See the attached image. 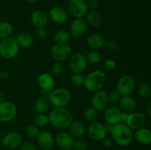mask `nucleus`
Instances as JSON below:
<instances>
[{
    "instance_id": "obj_36",
    "label": "nucleus",
    "mask_w": 151,
    "mask_h": 150,
    "mask_svg": "<svg viewBox=\"0 0 151 150\" xmlns=\"http://www.w3.org/2000/svg\"><path fill=\"white\" fill-rule=\"evenodd\" d=\"M25 132H26L27 136H29V138H36L41 131H40L39 127L35 124H29L27 126Z\"/></svg>"
},
{
    "instance_id": "obj_9",
    "label": "nucleus",
    "mask_w": 151,
    "mask_h": 150,
    "mask_svg": "<svg viewBox=\"0 0 151 150\" xmlns=\"http://www.w3.org/2000/svg\"><path fill=\"white\" fill-rule=\"evenodd\" d=\"M72 48L68 44H55L51 50V55L56 62H62L67 60L71 55Z\"/></svg>"
},
{
    "instance_id": "obj_21",
    "label": "nucleus",
    "mask_w": 151,
    "mask_h": 150,
    "mask_svg": "<svg viewBox=\"0 0 151 150\" xmlns=\"http://www.w3.org/2000/svg\"><path fill=\"white\" fill-rule=\"evenodd\" d=\"M31 23L35 27H45L49 21V16L41 10H35L31 13Z\"/></svg>"
},
{
    "instance_id": "obj_22",
    "label": "nucleus",
    "mask_w": 151,
    "mask_h": 150,
    "mask_svg": "<svg viewBox=\"0 0 151 150\" xmlns=\"http://www.w3.org/2000/svg\"><path fill=\"white\" fill-rule=\"evenodd\" d=\"M120 110L128 113L134 112L137 108V102L132 96H122L119 104Z\"/></svg>"
},
{
    "instance_id": "obj_12",
    "label": "nucleus",
    "mask_w": 151,
    "mask_h": 150,
    "mask_svg": "<svg viewBox=\"0 0 151 150\" xmlns=\"http://www.w3.org/2000/svg\"><path fill=\"white\" fill-rule=\"evenodd\" d=\"M88 135L94 141H101L108 135L105 124L100 122H92L87 129Z\"/></svg>"
},
{
    "instance_id": "obj_53",
    "label": "nucleus",
    "mask_w": 151,
    "mask_h": 150,
    "mask_svg": "<svg viewBox=\"0 0 151 150\" xmlns=\"http://www.w3.org/2000/svg\"><path fill=\"white\" fill-rule=\"evenodd\" d=\"M69 150H76V149H69Z\"/></svg>"
},
{
    "instance_id": "obj_37",
    "label": "nucleus",
    "mask_w": 151,
    "mask_h": 150,
    "mask_svg": "<svg viewBox=\"0 0 151 150\" xmlns=\"http://www.w3.org/2000/svg\"><path fill=\"white\" fill-rule=\"evenodd\" d=\"M97 111L92 107H88L84 112V119L86 121L90 122H92L97 119Z\"/></svg>"
},
{
    "instance_id": "obj_32",
    "label": "nucleus",
    "mask_w": 151,
    "mask_h": 150,
    "mask_svg": "<svg viewBox=\"0 0 151 150\" xmlns=\"http://www.w3.org/2000/svg\"><path fill=\"white\" fill-rule=\"evenodd\" d=\"M151 95L150 85L147 82L141 84L138 89V96L142 99H148Z\"/></svg>"
},
{
    "instance_id": "obj_48",
    "label": "nucleus",
    "mask_w": 151,
    "mask_h": 150,
    "mask_svg": "<svg viewBox=\"0 0 151 150\" xmlns=\"http://www.w3.org/2000/svg\"><path fill=\"white\" fill-rule=\"evenodd\" d=\"M112 126H113V125L109 124H106L105 125V127H106V131H107L108 133L111 132V130Z\"/></svg>"
},
{
    "instance_id": "obj_14",
    "label": "nucleus",
    "mask_w": 151,
    "mask_h": 150,
    "mask_svg": "<svg viewBox=\"0 0 151 150\" xmlns=\"http://www.w3.org/2000/svg\"><path fill=\"white\" fill-rule=\"evenodd\" d=\"M22 142H23L22 136L20 134L16 132L7 133L3 136L2 139H1L2 145L6 148L11 149L20 147Z\"/></svg>"
},
{
    "instance_id": "obj_45",
    "label": "nucleus",
    "mask_w": 151,
    "mask_h": 150,
    "mask_svg": "<svg viewBox=\"0 0 151 150\" xmlns=\"http://www.w3.org/2000/svg\"><path fill=\"white\" fill-rule=\"evenodd\" d=\"M86 4L88 10H94L97 8L99 4L98 0H88V1L86 2Z\"/></svg>"
},
{
    "instance_id": "obj_19",
    "label": "nucleus",
    "mask_w": 151,
    "mask_h": 150,
    "mask_svg": "<svg viewBox=\"0 0 151 150\" xmlns=\"http://www.w3.org/2000/svg\"><path fill=\"white\" fill-rule=\"evenodd\" d=\"M49 16L51 20L57 24H63L68 20L67 12L60 6H55L49 13Z\"/></svg>"
},
{
    "instance_id": "obj_50",
    "label": "nucleus",
    "mask_w": 151,
    "mask_h": 150,
    "mask_svg": "<svg viewBox=\"0 0 151 150\" xmlns=\"http://www.w3.org/2000/svg\"><path fill=\"white\" fill-rule=\"evenodd\" d=\"M4 101V96H3L2 94H1L0 93V102H1V101Z\"/></svg>"
},
{
    "instance_id": "obj_44",
    "label": "nucleus",
    "mask_w": 151,
    "mask_h": 150,
    "mask_svg": "<svg viewBox=\"0 0 151 150\" xmlns=\"http://www.w3.org/2000/svg\"><path fill=\"white\" fill-rule=\"evenodd\" d=\"M20 149L21 150H36L35 146L31 142H27V141H25V142L23 141L21 144Z\"/></svg>"
},
{
    "instance_id": "obj_28",
    "label": "nucleus",
    "mask_w": 151,
    "mask_h": 150,
    "mask_svg": "<svg viewBox=\"0 0 151 150\" xmlns=\"http://www.w3.org/2000/svg\"><path fill=\"white\" fill-rule=\"evenodd\" d=\"M86 23L91 26L97 27L102 23V18L100 13L96 10H90L86 14Z\"/></svg>"
},
{
    "instance_id": "obj_16",
    "label": "nucleus",
    "mask_w": 151,
    "mask_h": 150,
    "mask_svg": "<svg viewBox=\"0 0 151 150\" xmlns=\"http://www.w3.org/2000/svg\"><path fill=\"white\" fill-rule=\"evenodd\" d=\"M74 138L69 133L66 132H60L56 135L55 143L61 150H69L73 148Z\"/></svg>"
},
{
    "instance_id": "obj_42",
    "label": "nucleus",
    "mask_w": 151,
    "mask_h": 150,
    "mask_svg": "<svg viewBox=\"0 0 151 150\" xmlns=\"http://www.w3.org/2000/svg\"><path fill=\"white\" fill-rule=\"evenodd\" d=\"M104 46H106V48L111 51H115L118 48L117 43L116 41H113V40H109V41H106Z\"/></svg>"
},
{
    "instance_id": "obj_10",
    "label": "nucleus",
    "mask_w": 151,
    "mask_h": 150,
    "mask_svg": "<svg viewBox=\"0 0 151 150\" xmlns=\"http://www.w3.org/2000/svg\"><path fill=\"white\" fill-rule=\"evenodd\" d=\"M69 65L73 74H82L86 69L88 63L84 54L75 53L69 59Z\"/></svg>"
},
{
    "instance_id": "obj_2",
    "label": "nucleus",
    "mask_w": 151,
    "mask_h": 150,
    "mask_svg": "<svg viewBox=\"0 0 151 150\" xmlns=\"http://www.w3.org/2000/svg\"><path fill=\"white\" fill-rule=\"evenodd\" d=\"M110 133L114 142L121 146L129 145L134 138L133 130L125 123H119L113 125Z\"/></svg>"
},
{
    "instance_id": "obj_52",
    "label": "nucleus",
    "mask_w": 151,
    "mask_h": 150,
    "mask_svg": "<svg viewBox=\"0 0 151 150\" xmlns=\"http://www.w3.org/2000/svg\"><path fill=\"white\" fill-rule=\"evenodd\" d=\"M1 79H2V71L0 70V81H1Z\"/></svg>"
},
{
    "instance_id": "obj_5",
    "label": "nucleus",
    "mask_w": 151,
    "mask_h": 150,
    "mask_svg": "<svg viewBox=\"0 0 151 150\" xmlns=\"http://www.w3.org/2000/svg\"><path fill=\"white\" fill-rule=\"evenodd\" d=\"M19 46L14 37H9L1 40L0 42V56L6 60H10L17 55Z\"/></svg>"
},
{
    "instance_id": "obj_6",
    "label": "nucleus",
    "mask_w": 151,
    "mask_h": 150,
    "mask_svg": "<svg viewBox=\"0 0 151 150\" xmlns=\"http://www.w3.org/2000/svg\"><path fill=\"white\" fill-rule=\"evenodd\" d=\"M17 107L14 103L9 101L0 102V121L8 123L17 116Z\"/></svg>"
},
{
    "instance_id": "obj_38",
    "label": "nucleus",
    "mask_w": 151,
    "mask_h": 150,
    "mask_svg": "<svg viewBox=\"0 0 151 150\" xmlns=\"http://www.w3.org/2000/svg\"><path fill=\"white\" fill-rule=\"evenodd\" d=\"M52 73L55 75V76H59L63 73L64 71V66L60 62H55L51 67Z\"/></svg>"
},
{
    "instance_id": "obj_31",
    "label": "nucleus",
    "mask_w": 151,
    "mask_h": 150,
    "mask_svg": "<svg viewBox=\"0 0 151 150\" xmlns=\"http://www.w3.org/2000/svg\"><path fill=\"white\" fill-rule=\"evenodd\" d=\"M86 58L88 63L96 65L101 62L102 56L100 53L96 51V50H91V51H89L87 53V54L86 55Z\"/></svg>"
},
{
    "instance_id": "obj_40",
    "label": "nucleus",
    "mask_w": 151,
    "mask_h": 150,
    "mask_svg": "<svg viewBox=\"0 0 151 150\" xmlns=\"http://www.w3.org/2000/svg\"><path fill=\"white\" fill-rule=\"evenodd\" d=\"M35 35L36 38H38L39 41H44L48 37V32L45 27H40L37 28L36 32H35Z\"/></svg>"
},
{
    "instance_id": "obj_33",
    "label": "nucleus",
    "mask_w": 151,
    "mask_h": 150,
    "mask_svg": "<svg viewBox=\"0 0 151 150\" xmlns=\"http://www.w3.org/2000/svg\"><path fill=\"white\" fill-rule=\"evenodd\" d=\"M70 82L75 87H83L85 83V76L82 74H73L70 77Z\"/></svg>"
},
{
    "instance_id": "obj_17",
    "label": "nucleus",
    "mask_w": 151,
    "mask_h": 150,
    "mask_svg": "<svg viewBox=\"0 0 151 150\" xmlns=\"http://www.w3.org/2000/svg\"><path fill=\"white\" fill-rule=\"evenodd\" d=\"M87 31V23L83 18L75 19L72 21L70 26L71 36L75 38H79L83 36Z\"/></svg>"
},
{
    "instance_id": "obj_11",
    "label": "nucleus",
    "mask_w": 151,
    "mask_h": 150,
    "mask_svg": "<svg viewBox=\"0 0 151 150\" xmlns=\"http://www.w3.org/2000/svg\"><path fill=\"white\" fill-rule=\"evenodd\" d=\"M91 107L95 109L97 111H102L106 110L109 104V95L108 92L100 90L94 93L91 98Z\"/></svg>"
},
{
    "instance_id": "obj_43",
    "label": "nucleus",
    "mask_w": 151,
    "mask_h": 150,
    "mask_svg": "<svg viewBox=\"0 0 151 150\" xmlns=\"http://www.w3.org/2000/svg\"><path fill=\"white\" fill-rule=\"evenodd\" d=\"M104 67L107 71H114L116 67V62L111 59H108L105 61Z\"/></svg>"
},
{
    "instance_id": "obj_41",
    "label": "nucleus",
    "mask_w": 151,
    "mask_h": 150,
    "mask_svg": "<svg viewBox=\"0 0 151 150\" xmlns=\"http://www.w3.org/2000/svg\"><path fill=\"white\" fill-rule=\"evenodd\" d=\"M101 142V145L103 148H106V149H111L113 147L114 144V141L112 140L111 138H109V137L106 136V138H103V140L100 141Z\"/></svg>"
},
{
    "instance_id": "obj_8",
    "label": "nucleus",
    "mask_w": 151,
    "mask_h": 150,
    "mask_svg": "<svg viewBox=\"0 0 151 150\" xmlns=\"http://www.w3.org/2000/svg\"><path fill=\"white\" fill-rule=\"evenodd\" d=\"M68 11L75 19H78L86 16L88 9L84 0H70L68 3Z\"/></svg>"
},
{
    "instance_id": "obj_3",
    "label": "nucleus",
    "mask_w": 151,
    "mask_h": 150,
    "mask_svg": "<svg viewBox=\"0 0 151 150\" xmlns=\"http://www.w3.org/2000/svg\"><path fill=\"white\" fill-rule=\"evenodd\" d=\"M107 76L106 74L100 70H95L85 76L84 87L88 91L95 93L100 91L106 85Z\"/></svg>"
},
{
    "instance_id": "obj_46",
    "label": "nucleus",
    "mask_w": 151,
    "mask_h": 150,
    "mask_svg": "<svg viewBox=\"0 0 151 150\" xmlns=\"http://www.w3.org/2000/svg\"><path fill=\"white\" fill-rule=\"evenodd\" d=\"M128 116H129V113L122 111V113H121V123H125L127 119H128Z\"/></svg>"
},
{
    "instance_id": "obj_1",
    "label": "nucleus",
    "mask_w": 151,
    "mask_h": 150,
    "mask_svg": "<svg viewBox=\"0 0 151 150\" xmlns=\"http://www.w3.org/2000/svg\"><path fill=\"white\" fill-rule=\"evenodd\" d=\"M48 117L49 124L59 129L68 128L74 121L73 115L66 107H55Z\"/></svg>"
},
{
    "instance_id": "obj_7",
    "label": "nucleus",
    "mask_w": 151,
    "mask_h": 150,
    "mask_svg": "<svg viewBox=\"0 0 151 150\" xmlns=\"http://www.w3.org/2000/svg\"><path fill=\"white\" fill-rule=\"evenodd\" d=\"M136 88V81L134 76L125 74L119 78L116 84V91L122 96H130Z\"/></svg>"
},
{
    "instance_id": "obj_15",
    "label": "nucleus",
    "mask_w": 151,
    "mask_h": 150,
    "mask_svg": "<svg viewBox=\"0 0 151 150\" xmlns=\"http://www.w3.org/2000/svg\"><path fill=\"white\" fill-rule=\"evenodd\" d=\"M38 146L43 150H50L55 144V138L52 134L47 130L41 131L36 138Z\"/></svg>"
},
{
    "instance_id": "obj_29",
    "label": "nucleus",
    "mask_w": 151,
    "mask_h": 150,
    "mask_svg": "<svg viewBox=\"0 0 151 150\" xmlns=\"http://www.w3.org/2000/svg\"><path fill=\"white\" fill-rule=\"evenodd\" d=\"M13 32V25L7 21H3L0 22V38H9L12 35Z\"/></svg>"
},
{
    "instance_id": "obj_49",
    "label": "nucleus",
    "mask_w": 151,
    "mask_h": 150,
    "mask_svg": "<svg viewBox=\"0 0 151 150\" xmlns=\"http://www.w3.org/2000/svg\"><path fill=\"white\" fill-rule=\"evenodd\" d=\"M10 76L8 73L7 72H2V79H7Z\"/></svg>"
},
{
    "instance_id": "obj_26",
    "label": "nucleus",
    "mask_w": 151,
    "mask_h": 150,
    "mask_svg": "<svg viewBox=\"0 0 151 150\" xmlns=\"http://www.w3.org/2000/svg\"><path fill=\"white\" fill-rule=\"evenodd\" d=\"M16 39L19 47H22L24 49L29 48V47L32 46L34 43L32 35L28 32H20V33L18 34Z\"/></svg>"
},
{
    "instance_id": "obj_27",
    "label": "nucleus",
    "mask_w": 151,
    "mask_h": 150,
    "mask_svg": "<svg viewBox=\"0 0 151 150\" xmlns=\"http://www.w3.org/2000/svg\"><path fill=\"white\" fill-rule=\"evenodd\" d=\"M50 104L48 97L41 96L35 101L34 108L37 113H45L50 108Z\"/></svg>"
},
{
    "instance_id": "obj_30",
    "label": "nucleus",
    "mask_w": 151,
    "mask_h": 150,
    "mask_svg": "<svg viewBox=\"0 0 151 150\" xmlns=\"http://www.w3.org/2000/svg\"><path fill=\"white\" fill-rule=\"evenodd\" d=\"M71 38L69 32L65 29H60L54 34L53 39L56 44H67Z\"/></svg>"
},
{
    "instance_id": "obj_4",
    "label": "nucleus",
    "mask_w": 151,
    "mask_h": 150,
    "mask_svg": "<svg viewBox=\"0 0 151 150\" xmlns=\"http://www.w3.org/2000/svg\"><path fill=\"white\" fill-rule=\"evenodd\" d=\"M72 99L71 92L65 88L53 89L48 95L50 103L55 107H66Z\"/></svg>"
},
{
    "instance_id": "obj_18",
    "label": "nucleus",
    "mask_w": 151,
    "mask_h": 150,
    "mask_svg": "<svg viewBox=\"0 0 151 150\" xmlns=\"http://www.w3.org/2000/svg\"><path fill=\"white\" fill-rule=\"evenodd\" d=\"M121 113L122 110L115 105L110 106L105 110L104 118L107 124L111 125L121 123Z\"/></svg>"
},
{
    "instance_id": "obj_51",
    "label": "nucleus",
    "mask_w": 151,
    "mask_h": 150,
    "mask_svg": "<svg viewBox=\"0 0 151 150\" xmlns=\"http://www.w3.org/2000/svg\"><path fill=\"white\" fill-rule=\"evenodd\" d=\"M25 1H28V2L32 3V2H36V1H38V0H25Z\"/></svg>"
},
{
    "instance_id": "obj_39",
    "label": "nucleus",
    "mask_w": 151,
    "mask_h": 150,
    "mask_svg": "<svg viewBox=\"0 0 151 150\" xmlns=\"http://www.w3.org/2000/svg\"><path fill=\"white\" fill-rule=\"evenodd\" d=\"M88 142L83 138H78L74 141L73 148L76 150H86L88 149Z\"/></svg>"
},
{
    "instance_id": "obj_24",
    "label": "nucleus",
    "mask_w": 151,
    "mask_h": 150,
    "mask_svg": "<svg viewBox=\"0 0 151 150\" xmlns=\"http://www.w3.org/2000/svg\"><path fill=\"white\" fill-rule=\"evenodd\" d=\"M136 141L142 145H148L151 143V131L148 128L141 127L137 129L134 133Z\"/></svg>"
},
{
    "instance_id": "obj_25",
    "label": "nucleus",
    "mask_w": 151,
    "mask_h": 150,
    "mask_svg": "<svg viewBox=\"0 0 151 150\" xmlns=\"http://www.w3.org/2000/svg\"><path fill=\"white\" fill-rule=\"evenodd\" d=\"M69 128V134L72 135L73 138H79L82 137L85 134L86 126L85 124L81 121H73Z\"/></svg>"
},
{
    "instance_id": "obj_35",
    "label": "nucleus",
    "mask_w": 151,
    "mask_h": 150,
    "mask_svg": "<svg viewBox=\"0 0 151 150\" xmlns=\"http://www.w3.org/2000/svg\"><path fill=\"white\" fill-rule=\"evenodd\" d=\"M108 95H109V104L111 103L112 105H116V104H119L121 97L122 96L116 90H112L111 92L108 93Z\"/></svg>"
},
{
    "instance_id": "obj_34",
    "label": "nucleus",
    "mask_w": 151,
    "mask_h": 150,
    "mask_svg": "<svg viewBox=\"0 0 151 150\" xmlns=\"http://www.w3.org/2000/svg\"><path fill=\"white\" fill-rule=\"evenodd\" d=\"M34 122L36 126H44L49 124V117L45 113H37L34 117Z\"/></svg>"
},
{
    "instance_id": "obj_47",
    "label": "nucleus",
    "mask_w": 151,
    "mask_h": 150,
    "mask_svg": "<svg viewBox=\"0 0 151 150\" xmlns=\"http://www.w3.org/2000/svg\"><path fill=\"white\" fill-rule=\"evenodd\" d=\"M147 113L148 116H151V101H149L147 106Z\"/></svg>"
},
{
    "instance_id": "obj_20",
    "label": "nucleus",
    "mask_w": 151,
    "mask_h": 150,
    "mask_svg": "<svg viewBox=\"0 0 151 150\" xmlns=\"http://www.w3.org/2000/svg\"><path fill=\"white\" fill-rule=\"evenodd\" d=\"M38 83L41 91L50 92L55 86V80L50 73H43L38 76Z\"/></svg>"
},
{
    "instance_id": "obj_13",
    "label": "nucleus",
    "mask_w": 151,
    "mask_h": 150,
    "mask_svg": "<svg viewBox=\"0 0 151 150\" xmlns=\"http://www.w3.org/2000/svg\"><path fill=\"white\" fill-rule=\"evenodd\" d=\"M145 121V116L142 113L134 111L129 113L128 119L125 124L132 130H137L139 128L143 127Z\"/></svg>"
},
{
    "instance_id": "obj_23",
    "label": "nucleus",
    "mask_w": 151,
    "mask_h": 150,
    "mask_svg": "<svg viewBox=\"0 0 151 150\" xmlns=\"http://www.w3.org/2000/svg\"><path fill=\"white\" fill-rule=\"evenodd\" d=\"M106 40L103 35L100 33H93L88 37L86 44L90 48L95 50L104 46Z\"/></svg>"
}]
</instances>
